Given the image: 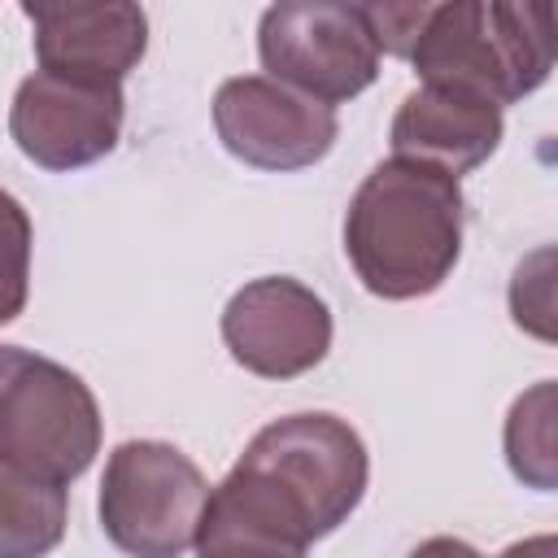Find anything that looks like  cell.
<instances>
[{"label":"cell","instance_id":"2e32d148","mask_svg":"<svg viewBox=\"0 0 558 558\" xmlns=\"http://www.w3.org/2000/svg\"><path fill=\"white\" fill-rule=\"evenodd\" d=\"M196 558H305L296 549H283L275 541H262L253 532H240V527H227V523H214L201 514V532H196Z\"/></svg>","mask_w":558,"mask_h":558},{"label":"cell","instance_id":"5bb4252c","mask_svg":"<svg viewBox=\"0 0 558 558\" xmlns=\"http://www.w3.org/2000/svg\"><path fill=\"white\" fill-rule=\"evenodd\" d=\"M31 214L0 187V327L26 310L31 296Z\"/></svg>","mask_w":558,"mask_h":558},{"label":"cell","instance_id":"30bf717a","mask_svg":"<svg viewBox=\"0 0 558 558\" xmlns=\"http://www.w3.org/2000/svg\"><path fill=\"white\" fill-rule=\"evenodd\" d=\"M22 13L35 26L39 70L57 78L122 87L148 52V13L131 0H35Z\"/></svg>","mask_w":558,"mask_h":558},{"label":"cell","instance_id":"7a4b0ae2","mask_svg":"<svg viewBox=\"0 0 558 558\" xmlns=\"http://www.w3.org/2000/svg\"><path fill=\"white\" fill-rule=\"evenodd\" d=\"M466 201L458 179L436 166L388 157L344 209V257L379 301H418L436 292L462 257Z\"/></svg>","mask_w":558,"mask_h":558},{"label":"cell","instance_id":"ba28073f","mask_svg":"<svg viewBox=\"0 0 558 558\" xmlns=\"http://www.w3.org/2000/svg\"><path fill=\"white\" fill-rule=\"evenodd\" d=\"M214 131L235 161L288 174L318 166L331 153L340 122L336 109L266 74H240L214 92Z\"/></svg>","mask_w":558,"mask_h":558},{"label":"cell","instance_id":"277c9868","mask_svg":"<svg viewBox=\"0 0 558 558\" xmlns=\"http://www.w3.org/2000/svg\"><path fill=\"white\" fill-rule=\"evenodd\" d=\"M100 405L70 366L0 344V462L74 484L100 453Z\"/></svg>","mask_w":558,"mask_h":558},{"label":"cell","instance_id":"7c38bea8","mask_svg":"<svg viewBox=\"0 0 558 558\" xmlns=\"http://www.w3.org/2000/svg\"><path fill=\"white\" fill-rule=\"evenodd\" d=\"M65 484L0 462V558H48L65 541Z\"/></svg>","mask_w":558,"mask_h":558},{"label":"cell","instance_id":"9a60e30c","mask_svg":"<svg viewBox=\"0 0 558 558\" xmlns=\"http://www.w3.org/2000/svg\"><path fill=\"white\" fill-rule=\"evenodd\" d=\"M554 248H536L527 262H519L514 283H510V314L523 331L536 340H554Z\"/></svg>","mask_w":558,"mask_h":558},{"label":"cell","instance_id":"d6986e66","mask_svg":"<svg viewBox=\"0 0 558 558\" xmlns=\"http://www.w3.org/2000/svg\"><path fill=\"white\" fill-rule=\"evenodd\" d=\"M501 558H558V536L554 532H541V536L514 541V545L501 549Z\"/></svg>","mask_w":558,"mask_h":558},{"label":"cell","instance_id":"ac0fdd59","mask_svg":"<svg viewBox=\"0 0 558 558\" xmlns=\"http://www.w3.org/2000/svg\"><path fill=\"white\" fill-rule=\"evenodd\" d=\"M405 558H484L475 545L458 541V536H427L423 545H414Z\"/></svg>","mask_w":558,"mask_h":558},{"label":"cell","instance_id":"52a82bcc","mask_svg":"<svg viewBox=\"0 0 558 558\" xmlns=\"http://www.w3.org/2000/svg\"><path fill=\"white\" fill-rule=\"evenodd\" d=\"M126 96L113 83H78L57 74H26L9 105V135L26 161L52 174L83 170L109 157L122 140Z\"/></svg>","mask_w":558,"mask_h":558},{"label":"cell","instance_id":"4fadbf2b","mask_svg":"<svg viewBox=\"0 0 558 558\" xmlns=\"http://www.w3.org/2000/svg\"><path fill=\"white\" fill-rule=\"evenodd\" d=\"M554 414H558L554 379H541L527 392H519L510 414H506V462H510L514 480L536 488V493H554L558 488Z\"/></svg>","mask_w":558,"mask_h":558},{"label":"cell","instance_id":"e0dca14e","mask_svg":"<svg viewBox=\"0 0 558 558\" xmlns=\"http://www.w3.org/2000/svg\"><path fill=\"white\" fill-rule=\"evenodd\" d=\"M362 17L371 26V39L388 57H410L414 35L427 17V4H362Z\"/></svg>","mask_w":558,"mask_h":558},{"label":"cell","instance_id":"8992f818","mask_svg":"<svg viewBox=\"0 0 558 558\" xmlns=\"http://www.w3.org/2000/svg\"><path fill=\"white\" fill-rule=\"evenodd\" d=\"M257 57L266 78L336 109L379 78V48L362 4L279 0L257 22Z\"/></svg>","mask_w":558,"mask_h":558},{"label":"cell","instance_id":"9c48e42d","mask_svg":"<svg viewBox=\"0 0 558 558\" xmlns=\"http://www.w3.org/2000/svg\"><path fill=\"white\" fill-rule=\"evenodd\" d=\"M222 344L235 366L257 379H296L327 357L331 310L310 283L292 275H262L227 301Z\"/></svg>","mask_w":558,"mask_h":558},{"label":"cell","instance_id":"5b68a950","mask_svg":"<svg viewBox=\"0 0 558 558\" xmlns=\"http://www.w3.org/2000/svg\"><path fill=\"white\" fill-rule=\"evenodd\" d=\"M209 501L205 471L166 440H122L100 475V527L126 558H183Z\"/></svg>","mask_w":558,"mask_h":558},{"label":"cell","instance_id":"8fae6325","mask_svg":"<svg viewBox=\"0 0 558 558\" xmlns=\"http://www.w3.org/2000/svg\"><path fill=\"white\" fill-rule=\"evenodd\" d=\"M388 144H392V157H410V161L445 170L449 179H462L497 153L501 109L480 96L453 92V87L418 83L397 105Z\"/></svg>","mask_w":558,"mask_h":558},{"label":"cell","instance_id":"3957f363","mask_svg":"<svg viewBox=\"0 0 558 558\" xmlns=\"http://www.w3.org/2000/svg\"><path fill=\"white\" fill-rule=\"evenodd\" d=\"M405 61L418 83L453 87L506 109L532 96L554 70V9L497 0L427 4Z\"/></svg>","mask_w":558,"mask_h":558},{"label":"cell","instance_id":"6da1fadb","mask_svg":"<svg viewBox=\"0 0 558 558\" xmlns=\"http://www.w3.org/2000/svg\"><path fill=\"white\" fill-rule=\"evenodd\" d=\"M366 480L371 458L357 427L327 410L283 414L266 423L227 480L209 488L205 519L305 554L362 506Z\"/></svg>","mask_w":558,"mask_h":558}]
</instances>
